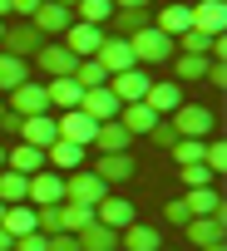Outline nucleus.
<instances>
[{
    "label": "nucleus",
    "mask_w": 227,
    "mask_h": 251,
    "mask_svg": "<svg viewBox=\"0 0 227 251\" xmlns=\"http://www.w3.org/2000/svg\"><path fill=\"white\" fill-rule=\"evenodd\" d=\"M129 50H134V64L143 69V64H163V59H173L178 50H173V40L163 35V30H139V35H129Z\"/></svg>",
    "instance_id": "obj_1"
},
{
    "label": "nucleus",
    "mask_w": 227,
    "mask_h": 251,
    "mask_svg": "<svg viewBox=\"0 0 227 251\" xmlns=\"http://www.w3.org/2000/svg\"><path fill=\"white\" fill-rule=\"evenodd\" d=\"M168 123H173V133H178V138H207L217 118H212V108H202V103H178Z\"/></svg>",
    "instance_id": "obj_2"
},
{
    "label": "nucleus",
    "mask_w": 227,
    "mask_h": 251,
    "mask_svg": "<svg viewBox=\"0 0 227 251\" xmlns=\"http://www.w3.org/2000/svg\"><path fill=\"white\" fill-rule=\"evenodd\" d=\"M139 207L129 202V197H119V192H104L99 202H94V222L99 226H109V231H124V226H134L139 217H134Z\"/></svg>",
    "instance_id": "obj_3"
},
{
    "label": "nucleus",
    "mask_w": 227,
    "mask_h": 251,
    "mask_svg": "<svg viewBox=\"0 0 227 251\" xmlns=\"http://www.w3.org/2000/svg\"><path fill=\"white\" fill-rule=\"evenodd\" d=\"M25 202L30 207H55V202H64V173H30L25 177Z\"/></svg>",
    "instance_id": "obj_4"
},
{
    "label": "nucleus",
    "mask_w": 227,
    "mask_h": 251,
    "mask_svg": "<svg viewBox=\"0 0 227 251\" xmlns=\"http://www.w3.org/2000/svg\"><path fill=\"white\" fill-rule=\"evenodd\" d=\"M148 84H153V79H148V69H139V64H134V69H124V74H109V84H104V89L119 99V103H143Z\"/></svg>",
    "instance_id": "obj_5"
},
{
    "label": "nucleus",
    "mask_w": 227,
    "mask_h": 251,
    "mask_svg": "<svg viewBox=\"0 0 227 251\" xmlns=\"http://www.w3.org/2000/svg\"><path fill=\"white\" fill-rule=\"evenodd\" d=\"M10 113H20V118H40V113H50V94H45V84H40V79H25L20 89H10Z\"/></svg>",
    "instance_id": "obj_6"
},
{
    "label": "nucleus",
    "mask_w": 227,
    "mask_h": 251,
    "mask_svg": "<svg viewBox=\"0 0 227 251\" xmlns=\"http://www.w3.org/2000/svg\"><path fill=\"white\" fill-rule=\"evenodd\" d=\"M104 192H109V187H104V177H99V173H89V168L64 173V202H84V207H94Z\"/></svg>",
    "instance_id": "obj_7"
},
{
    "label": "nucleus",
    "mask_w": 227,
    "mask_h": 251,
    "mask_svg": "<svg viewBox=\"0 0 227 251\" xmlns=\"http://www.w3.org/2000/svg\"><path fill=\"white\" fill-rule=\"evenodd\" d=\"M0 54H15V59H35L40 54V30L25 20V25H5L0 35Z\"/></svg>",
    "instance_id": "obj_8"
},
{
    "label": "nucleus",
    "mask_w": 227,
    "mask_h": 251,
    "mask_svg": "<svg viewBox=\"0 0 227 251\" xmlns=\"http://www.w3.org/2000/svg\"><path fill=\"white\" fill-rule=\"evenodd\" d=\"M89 59H99L109 74H124V69H134V50H129V40H119V35H104V40H99V50H94Z\"/></svg>",
    "instance_id": "obj_9"
},
{
    "label": "nucleus",
    "mask_w": 227,
    "mask_h": 251,
    "mask_svg": "<svg viewBox=\"0 0 227 251\" xmlns=\"http://www.w3.org/2000/svg\"><path fill=\"white\" fill-rule=\"evenodd\" d=\"M99 40H104V30L99 25H84V20H69V30H64V50L74 59H89L99 50Z\"/></svg>",
    "instance_id": "obj_10"
},
{
    "label": "nucleus",
    "mask_w": 227,
    "mask_h": 251,
    "mask_svg": "<svg viewBox=\"0 0 227 251\" xmlns=\"http://www.w3.org/2000/svg\"><path fill=\"white\" fill-rule=\"evenodd\" d=\"M119 99H114L109 89H84V99H79V113L84 118H94V123H109V118H119Z\"/></svg>",
    "instance_id": "obj_11"
},
{
    "label": "nucleus",
    "mask_w": 227,
    "mask_h": 251,
    "mask_svg": "<svg viewBox=\"0 0 227 251\" xmlns=\"http://www.w3.org/2000/svg\"><path fill=\"white\" fill-rule=\"evenodd\" d=\"M143 103L163 118V113H173V108H178V103H188V99H183V84H173V79H153V84H148V94H143Z\"/></svg>",
    "instance_id": "obj_12"
},
{
    "label": "nucleus",
    "mask_w": 227,
    "mask_h": 251,
    "mask_svg": "<svg viewBox=\"0 0 227 251\" xmlns=\"http://www.w3.org/2000/svg\"><path fill=\"white\" fill-rule=\"evenodd\" d=\"M55 128H59V138H64V143H79V148H89L99 123H94V118H84L79 108H69L64 118H55Z\"/></svg>",
    "instance_id": "obj_13"
},
{
    "label": "nucleus",
    "mask_w": 227,
    "mask_h": 251,
    "mask_svg": "<svg viewBox=\"0 0 227 251\" xmlns=\"http://www.w3.org/2000/svg\"><path fill=\"white\" fill-rule=\"evenodd\" d=\"M89 173H99V177H104V187H114V182H129L139 168H134V158H129V153H99V163H94Z\"/></svg>",
    "instance_id": "obj_14"
},
{
    "label": "nucleus",
    "mask_w": 227,
    "mask_h": 251,
    "mask_svg": "<svg viewBox=\"0 0 227 251\" xmlns=\"http://www.w3.org/2000/svg\"><path fill=\"white\" fill-rule=\"evenodd\" d=\"M69 20H74V10L55 5V0H40V10L30 15V25H35L40 35H64V30H69Z\"/></svg>",
    "instance_id": "obj_15"
},
{
    "label": "nucleus",
    "mask_w": 227,
    "mask_h": 251,
    "mask_svg": "<svg viewBox=\"0 0 227 251\" xmlns=\"http://www.w3.org/2000/svg\"><path fill=\"white\" fill-rule=\"evenodd\" d=\"M129 143H134V133L124 128L119 118H109V123L94 128V143H89V148H99V153H129Z\"/></svg>",
    "instance_id": "obj_16"
},
{
    "label": "nucleus",
    "mask_w": 227,
    "mask_h": 251,
    "mask_svg": "<svg viewBox=\"0 0 227 251\" xmlns=\"http://www.w3.org/2000/svg\"><path fill=\"white\" fill-rule=\"evenodd\" d=\"M35 59H40V74H50V79H69V74H74V64H79L64 45H40V54H35Z\"/></svg>",
    "instance_id": "obj_17"
},
{
    "label": "nucleus",
    "mask_w": 227,
    "mask_h": 251,
    "mask_svg": "<svg viewBox=\"0 0 227 251\" xmlns=\"http://www.w3.org/2000/svg\"><path fill=\"white\" fill-rule=\"evenodd\" d=\"M45 168H50V173H79V168H84V148L59 138V143L45 148Z\"/></svg>",
    "instance_id": "obj_18"
},
{
    "label": "nucleus",
    "mask_w": 227,
    "mask_h": 251,
    "mask_svg": "<svg viewBox=\"0 0 227 251\" xmlns=\"http://www.w3.org/2000/svg\"><path fill=\"white\" fill-rule=\"evenodd\" d=\"M222 226H227V217H193V222H183L193 251H198V246H217V241H222Z\"/></svg>",
    "instance_id": "obj_19"
},
{
    "label": "nucleus",
    "mask_w": 227,
    "mask_h": 251,
    "mask_svg": "<svg viewBox=\"0 0 227 251\" xmlns=\"http://www.w3.org/2000/svg\"><path fill=\"white\" fill-rule=\"evenodd\" d=\"M20 143H30V148H50V143H59V128H55V118L50 113H40V118H25L20 123Z\"/></svg>",
    "instance_id": "obj_20"
},
{
    "label": "nucleus",
    "mask_w": 227,
    "mask_h": 251,
    "mask_svg": "<svg viewBox=\"0 0 227 251\" xmlns=\"http://www.w3.org/2000/svg\"><path fill=\"white\" fill-rule=\"evenodd\" d=\"M193 10V25L188 30H202V35H222V25H227V10H222V0H202V5H188Z\"/></svg>",
    "instance_id": "obj_21"
},
{
    "label": "nucleus",
    "mask_w": 227,
    "mask_h": 251,
    "mask_svg": "<svg viewBox=\"0 0 227 251\" xmlns=\"http://www.w3.org/2000/svg\"><path fill=\"white\" fill-rule=\"evenodd\" d=\"M178 202H183L188 217H222V197H217L212 187H188Z\"/></svg>",
    "instance_id": "obj_22"
},
{
    "label": "nucleus",
    "mask_w": 227,
    "mask_h": 251,
    "mask_svg": "<svg viewBox=\"0 0 227 251\" xmlns=\"http://www.w3.org/2000/svg\"><path fill=\"white\" fill-rule=\"evenodd\" d=\"M109 25H114V35H119V40H129V35H139V30L153 25V10H148V5H143V10H114Z\"/></svg>",
    "instance_id": "obj_23"
},
{
    "label": "nucleus",
    "mask_w": 227,
    "mask_h": 251,
    "mask_svg": "<svg viewBox=\"0 0 227 251\" xmlns=\"http://www.w3.org/2000/svg\"><path fill=\"white\" fill-rule=\"evenodd\" d=\"M188 25H193V10H188V5H178V0H173V5H163V10H158V20H153V30H163L168 40H178Z\"/></svg>",
    "instance_id": "obj_24"
},
{
    "label": "nucleus",
    "mask_w": 227,
    "mask_h": 251,
    "mask_svg": "<svg viewBox=\"0 0 227 251\" xmlns=\"http://www.w3.org/2000/svg\"><path fill=\"white\" fill-rule=\"evenodd\" d=\"M45 94H50V108H64V113H69V108H79V99H84V89L74 84V74H69V79H50V84H45Z\"/></svg>",
    "instance_id": "obj_25"
},
{
    "label": "nucleus",
    "mask_w": 227,
    "mask_h": 251,
    "mask_svg": "<svg viewBox=\"0 0 227 251\" xmlns=\"http://www.w3.org/2000/svg\"><path fill=\"white\" fill-rule=\"evenodd\" d=\"M5 168L10 173H45V153L40 148H30V143H20V148H5Z\"/></svg>",
    "instance_id": "obj_26"
},
{
    "label": "nucleus",
    "mask_w": 227,
    "mask_h": 251,
    "mask_svg": "<svg viewBox=\"0 0 227 251\" xmlns=\"http://www.w3.org/2000/svg\"><path fill=\"white\" fill-rule=\"evenodd\" d=\"M119 123H124V128L139 138V133H153V123H158V113L148 108V103H124L119 108Z\"/></svg>",
    "instance_id": "obj_27"
},
{
    "label": "nucleus",
    "mask_w": 227,
    "mask_h": 251,
    "mask_svg": "<svg viewBox=\"0 0 227 251\" xmlns=\"http://www.w3.org/2000/svg\"><path fill=\"white\" fill-rule=\"evenodd\" d=\"M74 241H79V251H114V246H119V231H109V226L89 222L84 231H74Z\"/></svg>",
    "instance_id": "obj_28"
},
{
    "label": "nucleus",
    "mask_w": 227,
    "mask_h": 251,
    "mask_svg": "<svg viewBox=\"0 0 227 251\" xmlns=\"http://www.w3.org/2000/svg\"><path fill=\"white\" fill-rule=\"evenodd\" d=\"M119 236H124V251H163V241H158V231H153V226H143V222H134V226H124Z\"/></svg>",
    "instance_id": "obj_29"
},
{
    "label": "nucleus",
    "mask_w": 227,
    "mask_h": 251,
    "mask_svg": "<svg viewBox=\"0 0 227 251\" xmlns=\"http://www.w3.org/2000/svg\"><path fill=\"white\" fill-rule=\"evenodd\" d=\"M30 79V59H15V54H0V94H10Z\"/></svg>",
    "instance_id": "obj_30"
},
{
    "label": "nucleus",
    "mask_w": 227,
    "mask_h": 251,
    "mask_svg": "<svg viewBox=\"0 0 227 251\" xmlns=\"http://www.w3.org/2000/svg\"><path fill=\"white\" fill-rule=\"evenodd\" d=\"M0 226H5L10 236H25V231H35V207H30V202H15V207H5Z\"/></svg>",
    "instance_id": "obj_31"
},
{
    "label": "nucleus",
    "mask_w": 227,
    "mask_h": 251,
    "mask_svg": "<svg viewBox=\"0 0 227 251\" xmlns=\"http://www.w3.org/2000/svg\"><path fill=\"white\" fill-rule=\"evenodd\" d=\"M217 40H222V35H217ZM173 50H178V54H202V59H207V54H212V35H202V30H183V35L173 40Z\"/></svg>",
    "instance_id": "obj_32"
},
{
    "label": "nucleus",
    "mask_w": 227,
    "mask_h": 251,
    "mask_svg": "<svg viewBox=\"0 0 227 251\" xmlns=\"http://www.w3.org/2000/svg\"><path fill=\"white\" fill-rule=\"evenodd\" d=\"M74 84H79V89H104V84H109V69H104L99 59H79V64H74Z\"/></svg>",
    "instance_id": "obj_33"
},
{
    "label": "nucleus",
    "mask_w": 227,
    "mask_h": 251,
    "mask_svg": "<svg viewBox=\"0 0 227 251\" xmlns=\"http://www.w3.org/2000/svg\"><path fill=\"white\" fill-rule=\"evenodd\" d=\"M94 222V207H84V202H59V226L64 231H84Z\"/></svg>",
    "instance_id": "obj_34"
},
{
    "label": "nucleus",
    "mask_w": 227,
    "mask_h": 251,
    "mask_svg": "<svg viewBox=\"0 0 227 251\" xmlns=\"http://www.w3.org/2000/svg\"><path fill=\"white\" fill-rule=\"evenodd\" d=\"M74 15L84 20V25H109V15H114V0H79V5H74Z\"/></svg>",
    "instance_id": "obj_35"
},
{
    "label": "nucleus",
    "mask_w": 227,
    "mask_h": 251,
    "mask_svg": "<svg viewBox=\"0 0 227 251\" xmlns=\"http://www.w3.org/2000/svg\"><path fill=\"white\" fill-rule=\"evenodd\" d=\"M173 69H178V79H183V84L207 79V59H202V54H173Z\"/></svg>",
    "instance_id": "obj_36"
},
{
    "label": "nucleus",
    "mask_w": 227,
    "mask_h": 251,
    "mask_svg": "<svg viewBox=\"0 0 227 251\" xmlns=\"http://www.w3.org/2000/svg\"><path fill=\"white\" fill-rule=\"evenodd\" d=\"M0 202H5V207L25 202V173H10V168H0Z\"/></svg>",
    "instance_id": "obj_37"
},
{
    "label": "nucleus",
    "mask_w": 227,
    "mask_h": 251,
    "mask_svg": "<svg viewBox=\"0 0 227 251\" xmlns=\"http://www.w3.org/2000/svg\"><path fill=\"white\" fill-rule=\"evenodd\" d=\"M202 138H178L173 143V158H178V168H193V163H202Z\"/></svg>",
    "instance_id": "obj_38"
},
{
    "label": "nucleus",
    "mask_w": 227,
    "mask_h": 251,
    "mask_svg": "<svg viewBox=\"0 0 227 251\" xmlns=\"http://www.w3.org/2000/svg\"><path fill=\"white\" fill-rule=\"evenodd\" d=\"M178 177H183L188 187H212V173H207L202 163H193V168H178Z\"/></svg>",
    "instance_id": "obj_39"
},
{
    "label": "nucleus",
    "mask_w": 227,
    "mask_h": 251,
    "mask_svg": "<svg viewBox=\"0 0 227 251\" xmlns=\"http://www.w3.org/2000/svg\"><path fill=\"white\" fill-rule=\"evenodd\" d=\"M148 138H153L158 148H173V143H178V133H173V123H168V118H158V123H153V133H148Z\"/></svg>",
    "instance_id": "obj_40"
},
{
    "label": "nucleus",
    "mask_w": 227,
    "mask_h": 251,
    "mask_svg": "<svg viewBox=\"0 0 227 251\" xmlns=\"http://www.w3.org/2000/svg\"><path fill=\"white\" fill-rule=\"evenodd\" d=\"M45 241H50L45 231H25V236H15V246H10V251H45Z\"/></svg>",
    "instance_id": "obj_41"
},
{
    "label": "nucleus",
    "mask_w": 227,
    "mask_h": 251,
    "mask_svg": "<svg viewBox=\"0 0 227 251\" xmlns=\"http://www.w3.org/2000/svg\"><path fill=\"white\" fill-rule=\"evenodd\" d=\"M45 251H79V241H74V231H55L45 241Z\"/></svg>",
    "instance_id": "obj_42"
},
{
    "label": "nucleus",
    "mask_w": 227,
    "mask_h": 251,
    "mask_svg": "<svg viewBox=\"0 0 227 251\" xmlns=\"http://www.w3.org/2000/svg\"><path fill=\"white\" fill-rule=\"evenodd\" d=\"M163 217H168V222H173V226H183V222H193V217H188V212H183V202H168V207H163Z\"/></svg>",
    "instance_id": "obj_43"
},
{
    "label": "nucleus",
    "mask_w": 227,
    "mask_h": 251,
    "mask_svg": "<svg viewBox=\"0 0 227 251\" xmlns=\"http://www.w3.org/2000/svg\"><path fill=\"white\" fill-rule=\"evenodd\" d=\"M35 10H40V0H10V15H25V20H30Z\"/></svg>",
    "instance_id": "obj_44"
},
{
    "label": "nucleus",
    "mask_w": 227,
    "mask_h": 251,
    "mask_svg": "<svg viewBox=\"0 0 227 251\" xmlns=\"http://www.w3.org/2000/svg\"><path fill=\"white\" fill-rule=\"evenodd\" d=\"M148 0H114V10H143Z\"/></svg>",
    "instance_id": "obj_45"
},
{
    "label": "nucleus",
    "mask_w": 227,
    "mask_h": 251,
    "mask_svg": "<svg viewBox=\"0 0 227 251\" xmlns=\"http://www.w3.org/2000/svg\"><path fill=\"white\" fill-rule=\"evenodd\" d=\"M10 246H15V236H10L5 226H0V251H10Z\"/></svg>",
    "instance_id": "obj_46"
},
{
    "label": "nucleus",
    "mask_w": 227,
    "mask_h": 251,
    "mask_svg": "<svg viewBox=\"0 0 227 251\" xmlns=\"http://www.w3.org/2000/svg\"><path fill=\"white\" fill-rule=\"evenodd\" d=\"M55 5H64V10H74V5H79V0H55Z\"/></svg>",
    "instance_id": "obj_47"
},
{
    "label": "nucleus",
    "mask_w": 227,
    "mask_h": 251,
    "mask_svg": "<svg viewBox=\"0 0 227 251\" xmlns=\"http://www.w3.org/2000/svg\"><path fill=\"white\" fill-rule=\"evenodd\" d=\"M198 251H227V246H222V241H217V246H198Z\"/></svg>",
    "instance_id": "obj_48"
},
{
    "label": "nucleus",
    "mask_w": 227,
    "mask_h": 251,
    "mask_svg": "<svg viewBox=\"0 0 227 251\" xmlns=\"http://www.w3.org/2000/svg\"><path fill=\"white\" fill-rule=\"evenodd\" d=\"M0 15H10V0H0Z\"/></svg>",
    "instance_id": "obj_49"
},
{
    "label": "nucleus",
    "mask_w": 227,
    "mask_h": 251,
    "mask_svg": "<svg viewBox=\"0 0 227 251\" xmlns=\"http://www.w3.org/2000/svg\"><path fill=\"white\" fill-rule=\"evenodd\" d=\"M0 168H5V143H0Z\"/></svg>",
    "instance_id": "obj_50"
},
{
    "label": "nucleus",
    "mask_w": 227,
    "mask_h": 251,
    "mask_svg": "<svg viewBox=\"0 0 227 251\" xmlns=\"http://www.w3.org/2000/svg\"><path fill=\"white\" fill-rule=\"evenodd\" d=\"M0 217H5V202H0Z\"/></svg>",
    "instance_id": "obj_51"
},
{
    "label": "nucleus",
    "mask_w": 227,
    "mask_h": 251,
    "mask_svg": "<svg viewBox=\"0 0 227 251\" xmlns=\"http://www.w3.org/2000/svg\"><path fill=\"white\" fill-rule=\"evenodd\" d=\"M0 35H5V25H0Z\"/></svg>",
    "instance_id": "obj_52"
},
{
    "label": "nucleus",
    "mask_w": 227,
    "mask_h": 251,
    "mask_svg": "<svg viewBox=\"0 0 227 251\" xmlns=\"http://www.w3.org/2000/svg\"><path fill=\"white\" fill-rule=\"evenodd\" d=\"M0 113H5V108H0Z\"/></svg>",
    "instance_id": "obj_53"
}]
</instances>
